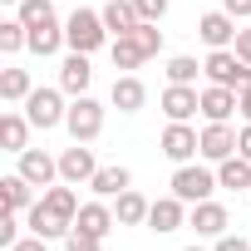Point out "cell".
I'll list each match as a JSON object with an SVG mask.
<instances>
[{"instance_id": "cell-1", "label": "cell", "mask_w": 251, "mask_h": 251, "mask_svg": "<svg viewBox=\"0 0 251 251\" xmlns=\"http://www.w3.org/2000/svg\"><path fill=\"white\" fill-rule=\"evenodd\" d=\"M64 40H69V50H79V54H94V50L113 45V35H108V25H103V10H84V5L64 20Z\"/></svg>"}, {"instance_id": "cell-2", "label": "cell", "mask_w": 251, "mask_h": 251, "mask_svg": "<svg viewBox=\"0 0 251 251\" xmlns=\"http://www.w3.org/2000/svg\"><path fill=\"white\" fill-rule=\"evenodd\" d=\"M64 128H69V138H74V143H94V138L103 133V103H99V99H89V94L69 99Z\"/></svg>"}, {"instance_id": "cell-3", "label": "cell", "mask_w": 251, "mask_h": 251, "mask_svg": "<svg viewBox=\"0 0 251 251\" xmlns=\"http://www.w3.org/2000/svg\"><path fill=\"white\" fill-rule=\"evenodd\" d=\"M217 187H222V182H217V173H212V168H202V163H182V168L173 173V197H182L187 207L207 202Z\"/></svg>"}, {"instance_id": "cell-4", "label": "cell", "mask_w": 251, "mask_h": 251, "mask_svg": "<svg viewBox=\"0 0 251 251\" xmlns=\"http://www.w3.org/2000/svg\"><path fill=\"white\" fill-rule=\"evenodd\" d=\"M202 69H207V79H212V84H226V89H236V94H241V89H251V64H246L236 50H212Z\"/></svg>"}, {"instance_id": "cell-5", "label": "cell", "mask_w": 251, "mask_h": 251, "mask_svg": "<svg viewBox=\"0 0 251 251\" xmlns=\"http://www.w3.org/2000/svg\"><path fill=\"white\" fill-rule=\"evenodd\" d=\"M64 113H69V103H64V89H35V94L25 99V118L35 123L40 133L59 128V123H64Z\"/></svg>"}, {"instance_id": "cell-6", "label": "cell", "mask_w": 251, "mask_h": 251, "mask_svg": "<svg viewBox=\"0 0 251 251\" xmlns=\"http://www.w3.org/2000/svg\"><path fill=\"white\" fill-rule=\"evenodd\" d=\"M158 148H163V158L168 163H192V158H202V133L197 128H187V123H168L163 128V138H158Z\"/></svg>"}, {"instance_id": "cell-7", "label": "cell", "mask_w": 251, "mask_h": 251, "mask_svg": "<svg viewBox=\"0 0 251 251\" xmlns=\"http://www.w3.org/2000/svg\"><path fill=\"white\" fill-rule=\"evenodd\" d=\"M15 158H20V163H15V173H20L25 182H35L40 192L59 182V158H50L45 148H25V153H15Z\"/></svg>"}, {"instance_id": "cell-8", "label": "cell", "mask_w": 251, "mask_h": 251, "mask_svg": "<svg viewBox=\"0 0 251 251\" xmlns=\"http://www.w3.org/2000/svg\"><path fill=\"white\" fill-rule=\"evenodd\" d=\"M94 173H99V163H94V148H89V143H74V148L59 153V182H69V187L84 182V187H89Z\"/></svg>"}, {"instance_id": "cell-9", "label": "cell", "mask_w": 251, "mask_h": 251, "mask_svg": "<svg viewBox=\"0 0 251 251\" xmlns=\"http://www.w3.org/2000/svg\"><path fill=\"white\" fill-rule=\"evenodd\" d=\"M187 226L197 231V236H207V241H217V236H226V226H231V217H226V207L222 202H197V207H187Z\"/></svg>"}, {"instance_id": "cell-10", "label": "cell", "mask_w": 251, "mask_h": 251, "mask_svg": "<svg viewBox=\"0 0 251 251\" xmlns=\"http://www.w3.org/2000/svg\"><path fill=\"white\" fill-rule=\"evenodd\" d=\"M197 35H202L207 50H231V45H236V15H226V10H207V15L197 20Z\"/></svg>"}, {"instance_id": "cell-11", "label": "cell", "mask_w": 251, "mask_h": 251, "mask_svg": "<svg viewBox=\"0 0 251 251\" xmlns=\"http://www.w3.org/2000/svg\"><path fill=\"white\" fill-rule=\"evenodd\" d=\"M89 84H94V64H89V54L69 50L64 64H59V89H64L69 99H79V94H89Z\"/></svg>"}, {"instance_id": "cell-12", "label": "cell", "mask_w": 251, "mask_h": 251, "mask_svg": "<svg viewBox=\"0 0 251 251\" xmlns=\"http://www.w3.org/2000/svg\"><path fill=\"white\" fill-rule=\"evenodd\" d=\"M163 113H168V123H187L192 113H202V94L192 84H168L163 89Z\"/></svg>"}, {"instance_id": "cell-13", "label": "cell", "mask_w": 251, "mask_h": 251, "mask_svg": "<svg viewBox=\"0 0 251 251\" xmlns=\"http://www.w3.org/2000/svg\"><path fill=\"white\" fill-rule=\"evenodd\" d=\"M177 226H187V202L168 192V197H158V202L148 207V231L168 236V231H177Z\"/></svg>"}, {"instance_id": "cell-14", "label": "cell", "mask_w": 251, "mask_h": 251, "mask_svg": "<svg viewBox=\"0 0 251 251\" xmlns=\"http://www.w3.org/2000/svg\"><path fill=\"white\" fill-rule=\"evenodd\" d=\"M25 226H30L35 236H45V241H64V236L74 231V222H69V217H59V212H50L45 202H35V207L25 212Z\"/></svg>"}, {"instance_id": "cell-15", "label": "cell", "mask_w": 251, "mask_h": 251, "mask_svg": "<svg viewBox=\"0 0 251 251\" xmlns=\"http://www.w3.org/2000/svg\"><path fill=\"white\" fill-rule=\"evenodd\" d=\"M108 103H113L118 113H138V108L148 103L143 79H138V74H118V79H113V89H108Z\"/></svg>"}, {"instance_id": "cell-16", "label": "cell", "mask_w": 251, "mask_h": 251, "mask_svg": "<svg viewBox=\"0 0 251 251\" xmlns=\"http://www.w3.org/2000/svg\"><path fill=\"white\" fill-rule=\"evenodd\" d=\"M202 158H207V163L236 158V133H231V123H207V128H202Z\"/></svg>"}, {"instance_id": "cell-17", "label": "cell", "mask_w": 251, "mask_h": 251, "mask_svg": "<svg viewBox=\"0 0 251 251\" xmlns=\"http://www.w3.org/2000/svg\"><path fill=\"white\" fill-rule=\"evenodd\" d=\"M0 202H5V212H30L40 202V187L25 182L20 173H5V177H0Z\"/></svg>"}, {"instance_id": "cell-18", "label": "cell", "mask_w": 251, "mask_h": 251, "mask_svg": "<svg viewBox=\"0 0 251 251\" xmlns=\"http://www.w3.org/2000/svg\"><path fill=\"white\" fill-rule=\"evenodd\" d=\"M74 226L103 241V236H108V231L118 226V217H113V207H108V202L99 197V202H84V207H79V217H74Z\"/></svg>"}, {"instance_id": "cell-19", "label": "cell", "mask_w": 251, "mask_h": 251, "mask_svg": "<svg viewBox=\"0 0 251 251\" xmlns=\"http://www.w3.org/2000/svg\"><path fill=\"white\" fill-rule=\"evenodd\" d=\"M231 113H236V89L207 84V89H202V118H207V123H226Z\"/></svg>"}, {"instance_id": "cell-20", "label": "cell", "mask_w": 251, "mask_h": 251, "mask_svg": "<svg viewBox=\"0 0 251 251\" xmlns=\"http://www.w3.org/2000/svg\"><path fill=\"white\" fill-rule=\"evenodd\" d=\"M103 25H108V35L118 40V35H133V30L143 25V15H138L133 0H108V5H103Z\"/></svg>"}, {"instance_id": "cell-21", "label": "cell", "mask_w": 251, "mask_h": 251, "mask_svg": "<svg viewBox=\"0 0 251 251\" xmlns=\"http://www.w3.org/2000/svg\"><path fill=\"white\" fill-rule=\"evenodd\" d=\"M30 128H35V123L25 118V113H0V143H5V153H25L30 148Z\"/></svg>"}, {"instance_id": "cell-22", "label": "cell", "mask_w": 251, "mask_h": 251, "mask_svg": "<svg viewBox=\"0 0 251 251\" xmlns=\"http://www.w3.org/2000/svg\"><path fill=\"white\" fill-rule=\"evenodd\" d=\"M148 197L138 192V187H128V192H118L113 197V217H118V226H138V222H148Z\"/></svg>"}, {"instance_id": "cell-23", "label": "cell", "mask_w": 251, "mask_h": 251, "mask_svg": "<svg viewBox=\"0 0 251 251\" xmlns=\"http://www.w3.org/2000/svg\"><path fill=\"white\" fill-rule=\"evenodd\" d=\"M89 187H94V192H99L103 202H113L118 192H128V187H133V173H128V168H123V163H113V168H99Z\"/></svg>"}, {"instance_id": "cell-24", "label": "cell", "mask_w": 251, "mask_h": 251, "mask_svg": "<svg viewBox=\"0 0 251 251\" xmlns=\"http://www.w3.org/2000/svg\"><path fill=\"white\" fill-rule=\"evenodd\" d=\"M69 40H64V25L59 20H50V25H35L30 30V54H40V59H50V54H59Z\"/></svg>"}, {"instance_id": "cell-25", "label": "cell", "mask_w": 251, "mask_h": 251, "mask_svg": "<svg viewBox=\"0 0 251 251\" xmlns=\"http://www.w3.org/2000/svg\"><path fill=\"white\" fill-rule=\"evenodd\" d=\"M35 94V79H30V69H0V99H5V103H25Z\"/></svg>"}, {"instance_id": "cell-26", "label": "cell", "mask_w": 251, "mask_h": 251, "mask_svg": "<svg viewBox=\"0 0 251 251\" xmlns=\"http://www.w3.org/2000/svg\"><path fill=\"white\" fill-rule=\"evenodd\" d=\"M40 202H45L50 212L69 217V222H74V217H79V207H84V202L74 197V187H69V182H54V187H45V192H40Z\"/></svg>"}, {"instance_id": "cell-27", "label": "cell", "mask_w": 251, "mask_h": 251, "mask_svg": "<svg viewBox=\"0 0 251 251\" xmlns=\"http://www.w3.org/2000/svg\"><path fill=\"white\" fill-rule=\"evenodd\" d=\"M20 50H30V30L20 15H10V20H0V54H20Z\"/></svg>"}, {"instance_id": "cell-28", "label": "cell", "mask_w": 251, "mask_h": 251, "mask_svg": "<svg viewBox=\"0 0 251 251\" xmlns=\"http://www.w3.org/2000/svg\"><path fill=\"white\" fill-rule=\"evenodd\" d=\"M108 54H113V69H138V64H148V54L138 50L133 35H118V40L108 45Z\"/></svg>"}, {"instance_id": "cell-29", "label": "cell", "mask_w": 251, "mask_h": 251, "mask_svg": "<svg viewBox=\"0 0 251 251\" xmlns=\"http://www.w3.org/2000/svg\"><path fill=\"white\" fill-rule=\"evenodd\" d=\"M217 182L222 187H246L251 192V163L236 153V158H226V163H217Z\"/></svg>"}, {"instance_id": "cell-30", "label": "cell", "mask_w": 251, "mask_h": 251, "mask_svg": "<svg viewBox=\"0 0 251 251\" xmlns=\"http://www.w3.org/2000/svg\"><path fill=\"white\" fill-rule=\"evenodd\" d=\"M15 15L25 20V30L50 25V20H54V0H20V5H15Z\"/></svg>"}, {"instance_id": "cell-31", "label": "cell", "mask_w": 251, "mask_h": 251, "mask_svg": "<svg viewBox=\"0 0 251 251\" xmlns=\"http://www.w3.org/2000/svg\"><path fill=\"white\" fill-rule=\"evenodd\" d=\"M197 74H207L192 54H173L168 59V84H197Z\"/></svg>"}, {"instance_id": "cell-32", "label": "cell", "mask_w": 251, "mask_h": 251, "mask_svg": "<svg viewBox=\"0 0 251 251\" xmlns=\"http://www.w3.org/2000/svg\"><path fill=\"white\" fill-rule=\"evenodd\" d=\"M133 40H138V50H143V54H148V59H153V54H158V50H163V30H158V25H153V20H143V25H138V30H133Z\"/></svg>"}, {"instance_id": "cell-33", "label": "cell", "mask_w": 251, "mask_h": 251, "mask_svg": "<svg viewBox=\"0 0 251 251\" xmlns=\"http://www.w3.org/2000/svg\"><path fill=\"white\" fill-rule=\"evenodd\" d=\"M64 251H103V241H99V236H89V231H79V226H74V231H69V236H64Z\"/></svg>"}, {"instance_id": "cell-34", "label": "cell", "mask_w": 251, "mask_h": 251, "mask_svg": "<svg viewBox=\"0 0 251 251\" xmlns=\"http://www.w3.org/2000/svg\"><path fill=\"white\" fill-rule=\"evenodd\" d=\"M15 241H20V212H5V217H0V246L10 251Z\"/></svg>"}, {"instance_id": "cell-35", "label": "cell", "mask_w": 251, "mask_h": 251, "mask_svg": "<svg viewBox=\"0 0 251 251\" xmlns=\"http://www.w3.org/2000/svg\"><path fill=\"white\" fill-rule=\"evenodd\" d=\"M133 5H138V15H143V20H153V25L168 15V0H133Z\"/></svg>"}, {"instance_id": "cell-36", "label": "cell", "mask_w": 251, "mask_h": 251, "mask_svg": "<svg viewBox=\"0 0 251 251\" xmlns=\"http://www.w3.org/2000/svg\"><path fill=\"white\" fill-rule=\"evenodd\" d=\"M212 251H251V241H246V236H231V231H226V236H217V241H212Z\"/></svg>"}, {"instance_id": "cell-37", "label": "cell", "mask_w": 251, "mask_h": 251, "mask_svg": "<svg viewBox=\"0 0 251 251\" xmlns=\"http://www.w3.org/2000/svg\"><path fill=\"white\" fill-rule=\"evenodd\" d=\"M222 10L236 15V20H251V0H222Z\"/></svg>"}, {"instance_id": "cell-38", "label": "cell", "mask_w": 251, "mask_h": 251, "mask_svg": "<svg viewBox=\"0 0 251 251\" xmlns=\"http://www.w3.org/2000/svg\"><path fill=\"white\" fill-rule=\"evenodd\" d=\"M231 50H236V54L251 64V30H236V45H231Z\"/></svg>"}, {"instance_id": "cell-39", "label": "cell", "mask_w": 251, "mask_h": 251, "mask_svg": "<svg viewBox=\"0 0 251 251\" xmlns=\"http://www.w3.org/2000/svg\"><path fill=\"white\" fill-rule=\"evenodd\" d=\"M10 251H45V236H35V231H30V236H20Z\"/></svg>"}, {"instance_id": "cell-40", "label": "cell", "mask_w": 251, "mask_h": 251, "mask_svg": "<svg viewBox=\"0 0 251 251\" xmlns=\"http://www.w3.org/2000/svg\"><path fill=\"white\" fill-rule=\"evenodd\" d=\"M236 153H241V158H246V163H251V123H246V128H241V133H236Z\"/></svg>"}, {"instance_id": "cell-41", "label": "cell", "mask_w": 251, "mask_h": 251, "mask_svg": "<svg viewBox=\"0 0 251 251\" xmlns=\"http://www.w3.org/2000/svg\"><path fill=\"white\" fill-rule=\"evenodd\" d=\"M236 113L251 123V89H241V94H236Z\"/></svg>"}, {"instance_id": "cell-42", "label": "cell", "mask_w": 251, "mask_h": 251, "mask_svg": "<svg viewBox=\"0 0 251 251\" xmlns=\"http://www.w3.org/2000/svg\"><path fill=\"white\" fill-rule=\"evenodd\" d=\"M182 251H207V246H182Z\"/></svg>"}, {"instance_id": "cell-43", "label": "cell", "mask_w": 251, "mask_h": 251, "mask_svg": "<svg viewBox=\"0 0 251 251\" xmlns=\"http://www.w3.org/2000/svg\"><path fill=\"white\" fill-rule=\"evenodd\" d=\"M5 5H20V0H5Z\"/></svg>"}]
</instances>
